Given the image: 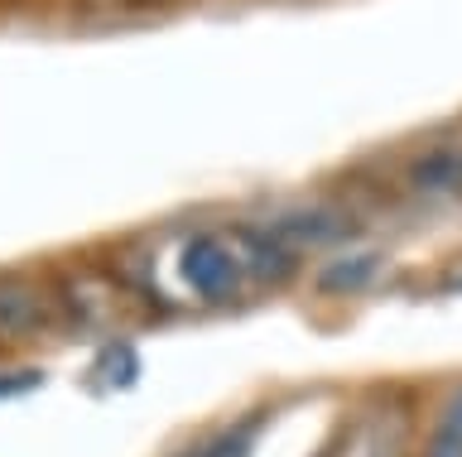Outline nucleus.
Here are the masks:
<instances>
[{"label":"nucleus","mask_w":462,"mask_h":457,"mask_svg":"<svg viewBox=\"0 0 462 457\" xmlns=\"http://www.w3.org/2000/svg\"><path fill=\"white\" fill-rule=\"evenodd\" d=\"M251 275L241 255L236 232H198L183 241L179 251V279L208 304H222L241 289V279Z\"/></svg>","instance_id":"f257e3e1"},{"label":"nucleus","mask_w":462,"mask_h":457,"mask_svg":"<svg viewBox=\"0 0 462 457\" xmlns=\"http://www.w3.org/2000/svg\"><path fill=\"white\" fill-rule=\"evenodd\" d=\"M414 419L404 405H371L342 428L337 448L328 457H410Z\"/></svg>","instance_id":"f03ea898"},{"label":"nucleus","mask_w":462,"mask_h":457,"mask_svg":"<svg viewBox=\"0 0 462 457\" xmlns=\"http://www.w3.org/2000/svg\"><path fill=\"white\" fill-rule=\"evenodd\" d=\"M404 183L419 197H462V140H443V145L424 150L410 164Z\"/></svg>","instance_id":"7ed1b4c3"},{"label":"nucleus","mask_w":462,"mask_h":457,"mask_svg":"<svg viewBox=\"0 0 462 457\" xmlns=\"http://www.w3.org/2000/svg\"><path fill=\"white\" fill-rule=\"evenodd\" d=\"M39 327H49V298L34 284L0 279V337H34Z\"/></svg>","instance_id":"20e7f679"},{"label":"nucleus","mask_w":462,"mask_h":457,"mask_svg":"<svg viewBox=\"0 0 462 457\" xmlns=\"http://www.w3.org/2000/svg\"><path fill=\"white\" fill-rule=\"evenodd\" d=\"M381 270V255H342V260H332L318 284H323L328 294H356L361 284H371V275Z\"/></svg>","instance_id":"39448f33"},{"label":"nucleus","mask_w":462,"mask_h":457,"mask_svg":"<svg viewBox=\"0 0 462 457\" xmlns=\"http://www.w3.org/2000/svg\"><path fill=\"white\" fill-rule=\"evenodd\" d=\"M260 424H265V414H251V419L222 428V434H217L212 443H202L193 457H251V443L260 434Z\"/></svg>","instance_id":"423d86ee"},{"label":"nucleus","mask_w":462,"mask_h":457,"mask_svg":"<svg viewBox=\"0 0 462 457\" xmlns=\"http://www.w3.org/2000/svg\"><path fill=\"white\" fill-rule=\"evenodd\" d=\"M424 457H462V390L448 399V409H443L439 428H433Z\"/></svg>","instance_id":"0eeeda50"}]
</instances>
